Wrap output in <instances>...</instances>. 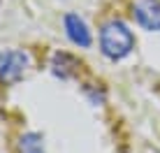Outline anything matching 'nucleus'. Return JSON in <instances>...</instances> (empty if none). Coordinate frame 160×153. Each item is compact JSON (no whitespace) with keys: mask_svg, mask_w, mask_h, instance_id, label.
Segmentation results:
<instances>
[{"mask_svg":"<svg viewBox=\"0 0 160 153\" xmlns=\"http://www.w3.org/2000/svg\"><path fill=\"white\" fill-rule=\"evenodd\" d=\"M135 16L142 28L160 30V0H139L135 5Z\"/></svg>","mask_w":160,"mask_h":153,"instance_id":"obj_3","label":"nucleus"},{"mask_svg":"<svg viewBox=\"0 0 160 153\" xmlns=\"http://www.w3.org/2000/svg\"><path fill=\"white\" fill-rule=\"evenodd\" d=\"M28 63L30 58L23 51H0V81H5V84L19 81Z\"/></svg>","mask_w":160,"mask_h":153,"instance_id":"obj_2","label":"nucleus"},{"mask_svg":"<svg viewBox=\"0 0 160 153\" xmlns=\"http://www.w3.org/2000/svg\"><path fill=\"white\" fill-rule=\"evenodd\" d=\"M19 151L21 153H44V146H42V137L37 132H28L23 135L19 141Z\"/></svg>","mask_w":160,"mask_h":153,"instance_id":"obj_6","label":"nucleus"},{"mask_svg":"<svg viewBox=\"0 0 160 153\" xmlns=\"http://www.w3.org/2000/svg\"><path fill=\"white\" fill-rule=\"evenodd\" d=\"M51 67H53V74H58L60 79H70V76L77 72V67H79V61H77L74 56H70V53L60 51V53L53 56Z\"/></svg>","mask_w":160,"mask_h":153,"instance_id":"obj_5","label":"nucleus"},{"mask_svg":"<svg viewBox=\"0 0 160 153\" xmlns=\"http://www.w3.org/2000/svg\"><path fill=\"white\" fill-rule=\"evenodd\" d=\"M135 47V37L128 30L123 21H109L100 32V49L107 58L112 61H121L132 51Z\"/></svg>","mask_w":160,"mask_h":153,"instance_id":"obj_1","label":"nucleus"},{"mask_svg":"<svg viewBox=\"0 0 160 153\" xmlns=\"http://www.w3.org/2000/svg\"><path fill=\"white\" fill-rule=\"evenodd\" d=\"M65 32L68 37L74 42L77 47H91L93 37H91V30H88L86 21L81 19L79 14H65Z\"/></svg>","mask_w":160,"mask_h":153,"instance_id":"obj_4","label":"nucleus"}]
</instances>
